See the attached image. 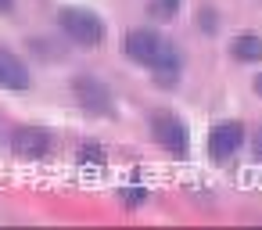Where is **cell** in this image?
Listing matches in <instances>:
<instances>
[{"mask_svg":"<svg viewBox=\"0 0 262 230\" xmlns=\"http://www.w3.org/2000/svg\"><path fill=\"white\" fill-rule=\"evenodd\" d=\"M162 36L155 33V29H129L126 33V40H122V47H126V58L129 61H137V65H151L155 61V54L162 51Z\"/></svg>","mask_w":262,"mask_h":230,"instance_id":"cell-5","label":"cell"},{"mask_svg":"<svg viewBox=\"0 0 262 230\" xmlns=\"http://www.w3.org/2000/svg\"><path fill=\"white\" fill-rule=\"evenodd\" d=\"M151 133H155V140H158L169 155H187V148H190V130H187V122H183L180 115H172V112H155V115H151Z\"/></svg>","mask_w":262,"mask_h":230,"instance_id":"cell-2","label":"cell"},{"mask_svg":"<svg viewBox=\"0 0 262 230\" xmlns=\"http://www.w3.org/2000/svg\"><path fill=\"white\" fill-rule=\"evenodd\" d=\"M11 151H15L18 158L36 162V158H43V155L51 151V133H47L43 126H18V130L11 133Z\"/></svg>","mask_w":262,"mask_h":230,"instance_id":"cell-4","label":"cell"},{"mask_svg":"<svg viewBox=\"0 0 262 230\" xmlns=\"http://www.w3.org/2000/svg\"><path fill=\"white\" fill-rule=\"evenodd\" d=\"M251 87H255V94H258V97H262V72H258V76H255V83H251Z\"/></svg>","mask_w":262,"mask_h":230,"instance_id":"cell-16","label":"cell"},{"mask_svg":"<svg viewBox=\"0 0 262 230\" xmlns=\"http://www.w3.org/2000/svg\"><path fill=\"white\" fill-rule=\"evenodd\" d=\"M0 87H8V90H26L29 87V69L22 58L8 54V51H0Z\"/></svg>","mask_w":262,"mask_h":230,"instance_id":"cell-8","label":"cell"},{"mask_svg":"<svg viewBox=\"0 0 262 230\" xmlns=\"http://www.w3.org/2000/svg\"><path fill=\"white\" fill-rule=\"evenodd\" d=\"M230 58H237V61H244V65L262 61V36H251V33L233 36V40H230Z\"/></svg>","mask_w":262,"mask_h":230,"instance_id":"cell-9","label":"cell"},{"mask_svg":"<svg viewBox=\"0 0 262 230\" xmlns=\"http://www.w3.org/2000/svg\"><path fill=\"white\" fill-rule=\"evenodd\" d=\"M119 198H122L126 205H140V201L147 198V191H144V187H126V191H119Z\"/></svg>","mask_w":262,"mask_h":230,"instance_id":"cell-12","label":"cell"},{"mask_svg":"<svg viewBox=\"0 0 262 230\" xmlns=\"http://www.w3.org/2000/svg\"><path fill=\"white\" fill-rule=\"evenodd\" d=\"M15 11V0H0V15H11Z\"/></svg>","mask_w":262,"mask_h":230,"instance_id":"cell-15","label":"cell"},{"mask_svg":"<svg viewBox=\"0 0 262 230\" xmlns=\"http://www.w3.org/2000/svg\"><path fill=\"white\" fill-rule=\"evenodd\" d=\"M79 162H83V165H104V155H101L97 148H90V144H86V148L79 151Z\"/></svg>","mask_w":262,"mask_h":230,"instance_id":"cell-11","label":"cell"},{"mask_svg":"<svg viewBox=\"0 0 262 230\" xmlns=\"http://www.w3.org/2000/svg\"><path fill=\"white\" fill-rule=\"evenodd\" d=\"M147 69H151V79H155L158 87H176V83H180V51L165 40L162 51L155 54V61H151Z\"/></svg>","mask_w":262,"mask_h":230,"instance_id":"cell-7","label":"cell"},{"mask_svg":"<svg viewBox=\"0 0 262 230\" xmlns=\"http://www.w3.org/2000/svg\"><path fill=\"white\" fill-rule=\"evenodd\" d=\"M251 148H255V155L262 158V130H255V137H251Z\"/></svg>","mask_w":262,"mask_h":230,"instance_id":"cell-14","label":"cell"},{"mask_svg":"<svg viewBox=\"0 0 262 230\" xmlns=\"http://www.w3.org/2000/svg\"><path fill=\"white\" fill-rule=\"evenodd\" d=\"M183 0H147V18L151 22H169L176 11H180Z\"/></svg>","mask_w":262,"mask_h":230,"instance_id":"cell-10","label":"cell"},{"mask_svg":"<svg viewBox=\"0 0 262 230\" xmlns=\"http://www.w3.org/2000/svg\"><path fill=\"white\" fill-rule=\"evenodd\" d=\"M198 22H201V33H215V15L212 11H201Z\"/></svg>","mask_w":262,"mask_h":230,"instance_id":"cell-13","label":"cell"},{"mask_svg":"<svg viewBox=\"0 0 262 230\" xmlns=\"http://www.w3.org/2000/svg\"><path fill=\"white\" fill-rule=\"evenodd\" d=\"M72 94H76V101H79L83 112H94V115H108L112 119L115 104H112V94H108L104 83H97L90 76H76L72 79Z\"/></svg>","mask_w":262,"mask_h":230,"instance_id":"cell-3","label":"cell"},{"mask_svg":"<svg viewBox=\"0 0 262 230\" xmlns=\"http://www.w3.org/2000/svg\"><path fill=\"white\" fill-rule=\"evenodd\" d=\"M58 26L65 29L69 40H76L79 47H97L104 40V22L101 15L86 11V8H61L58 11Z\"/></svg>","mask_w":262,"mask_h":230,"instance_id":"cell-1","label":"cell"},{"mask_svg":"<svg viewBox=\"0 0 262 230\" xmlns=\"http://www.w3.org/2000/svg\"><path fill=\"white\" fill-rule=\"evenodd\" d=\"M241 144H244V126H241V122H219V126L208 133V155H212L215 162L233 158Z\"/></svg>","mask_w":262,"mask_h":230,"instance_id":"cell-6","label":"cell"}]
</instances>
